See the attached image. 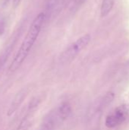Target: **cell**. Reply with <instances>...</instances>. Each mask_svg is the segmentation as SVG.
<instances>
[{
	"mask_svg": "<svg viewBox=\"0 0 129 130\" xmlns=\"http://www.w3.org/2000/svg\"><path fill=\"white\" fill-rule=\"evenodd\" d=\"M116 0H103L100 8V15L104 18L107 16L114 7Z\"/></svg>",
	"mask_w": 129,
	"mask_h": 130,
	"instance_id": "5b68a950",
	"label": "cell"
},
{
	"mask_svg": "<svg viewBox=\"0 0 129 130\" xmlns=\"http://www.w3.org/2000/svg\"><path fill=\"white\" fill-rule=\"evenodd\" d=\"M45 18L46 14L41 12L38 14L32 21L27 34L25 35L17 52L16 53L11 63L9 66L8 70L10 72H13L18 69L27 59L41 32Z\"/></svg>",
	"mask_w": 129,
	"mask_h": 130,
	"instance_id": "6da1fadb",
	"label": "cell"
},
{
	"mask_svg": "<svg viewBox=\"0 0 129 130\" xmlns=\"http://www.w3.org/2000/svg\"><path fill=\"white\" fill-rule=\"evenodd\" d=\"M5 20L0 17V35H2L5 31Z\"/></svg>",
	"mask_w": 129,
	"mask_h": 130,
	"instance_id": "ba28073f",
	"label": "cell"
},
{
	"mask_svg": "<svg viewBox=\"0 0 129 130\" xmlns=\"http://www.w3.org/2000/svg\"><path fill=\"white\" fill-rule=\"evenodd\" d=\"M30 126V120L28 117H24L23 119V120L21 122L19 126H18V129L17 130H27L29 129Z\"/></svg>",
	"mask_w": 129,
	"mask_h": 130,
	"instance_id": "52a82bcc",
	"label": "cell"
},
{
	"mask_svg": "<svg viewBox=\"0 0 129 130\" xmlns=\"http://www.w3.org/2000/svg\"><path fill=\"white\" fill-rule=\"evenodd\" d=\"M71 113V107L68 103H62L50 111L43 119L39 130H55Z\"/></svg>",
	"mask_w": 129,
	"mask_h": 130,
	"instance_id": "7a4b0ae2",
	"label": "cell"
},
{
	"mask_svg": "<svg viewBox=\"0 0 129 130\" xmlns=\"http://www.w3.org/2000/svg\"><path fill=\"white\" fill-rule=\"evenodd\" d=\"M80 1H81V3H84V2H85L87 0H80Z\"/></svg>",
	"mask_w": 129,
	"mask_h": 130,
	"instance_id": "30bf717a",
	"label": "cell"
},
{
	"mask_svg": "<svg viewBox=\"0 0 129 130\" xmlns=\"http://www.w3.org/2000/svg\"><path fill=\"white\" fill-rule=\"evenodd\" d=\"M63 0H48L46 8L49 11L52 12L55 11L62 4Z\"/></svg>",
	"mask_w": 129,
	"mask_h": 130,
	"instance_id": "8992f818",
	"label": "cell"
},
{
	"mask_svg": "<svg viewBox=\"0 0 129 130\" xmlns=\"http://www.w3.org/2000/svg\"><path fill=\"white\" fill-rule=\"evenodd\" d=\"M128 113L123 107L117 108L113 113L109 115L106 120V126L108 128H114L121 125L126 120Z\"/></svg>",
	"mask_w": 129,
	"mask_h": 130,
	"instance_id": "277c9868",
	"label": "cell"
},
{
	"mask_svg": "<svg viewBox=\"0 0 129 130\" xmlns=\"http://www.w3.org/2000/svg\"><path fill=\"white\" fill-rule=\"evenodd\" d=\"M91 40V36L89 34H84L73 42L67 49L62 53L61 60L67 62L72 61L84 48L87 46Z\"/></svg>",
	"mask_w": 129,
	"mask_h": 130,
	"instance_id": "3957f363",
	"label": "cell"
},
{
	"mask_svg": "<svg viewBox=\"0 0 129 130\" xmlns=\"http://www.w3.org/2000/svg\"><path fill=\"white\" fill-rule=\"evenodd\" d=\"M20 2H21V0H13V4L14 6H17L19 5Z\"/></svg>",
	"mask_w": 129,
	"mask_h": 130,
	"instance_id": "9c48e42d",
	"label": "cell"
}]
</instances>
